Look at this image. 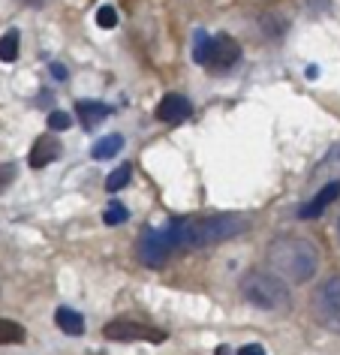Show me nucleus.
Instances as JSON below:
<instances>
[{"label":"nucleus","instance_id":"obj_1","mask_svg":"<svg viewBox=\"0 0 340 355\" xmlns=\"http://www.w3.org/2000/svg\"><path fill=\"white\" fill-rule=\"evenodd\" d=\"M268 265L277 277L283 280H292V283H307L316 277V268H319V250L316 244H310L307 238H298V235H283L277 241L268 244Z\"/></svg>","mask_w":340,"mask_h":355},{"label":"nucleus","instance_id":"obj_2","mask_svg":"<svg viewBox=\"0 0 340 355\" xmlns=\"http://www.w3.org/2000/svg\"><path fill=\"white\" fill-rule=\"evenodd\" d=\"M247 229V220L238 214H217L202 220H178V235H181V250L193 247H211L220 241L241 235Z\"/></svg>","mask_w":340,"mask_h":355},{"label":"nucleus","instance_id":"obj_3","mask_svg":"<svg viewBox=\"0 0 340 355\" xmlns=\"http://www.w3.org/2000/svg\"><path fill=\"white\" fill-rule=\"evenodd\" d=\"M241 295H244L247 304H253L259 310H286L292 304V292L286 286V280H280L277 274L268 271H247L241 277Z\"/></svg>","mask_w":340,"mask_h":355},{"label":"nucleus","instance_id":"obj_4","mask_svg":"<svg viewBox=\"0 0 340 355\" xmlns=\"http://www.w3.org/2000/svg\"><path fill=\"white\" fill-rule=\"evenodd\" d=\"M139 259L148 265V268H160L175 250H181V235H178V220L166 223L163 229H148L145 235L139 238Z\"/></svg>","mask_w":340,"mask_h":355},{"label":"nucleus","instance_id":"obj_5","mask_svg":"<svg viewBox=\"0 0 340 355\" xmlns=\"http://www.w3.org/2000/svg\"><path fill=\"white\" fill-rule=\"evenodd\" d=\"M313 316L331 334H340V274H331L313 292Z\"/></svg>","mask_w":340,"mask_h":355},{"label":"nucleus","instance_id":"obj_6","mask_svg":"<svg viewBox=\"0 0 340 355\" xmlns=\"http://www.w3.org/2000/svg\"><path fill=\"white\" fill-rule=\"evenodd\" d=\"M103 334L109 340H148V343L166 340V331H160L154 325H145V322H136V319H114V322L103 328Z\"/></svg>","mask_w":340,"mask_h":355},{"label":"nucleus","instance_id":"obj_7","mask_svg":"<svg viewBox=\"0 0 340 355\" xmlns=\"http://www.w3.org/2000/svg\"><path fill=\"white\" fill-rule=\"evenodd\" d=\"M241 58V49H238V42L226 37V33H220L217 40H211V49H208V60L205 64L214 67V69H226L232 67L235 60Z\"/></svg>","mask_w":340,"mask_h":355},{"label":"nucleus","instance_id":"obj_8","mask_svg":"<svg viewBox=\"0 0 340 355\" xmlns=\"http://www.w3.org/2000/svg\"><path fill=\"white\" fill-rule=\"evenodd\" d=\"M193 114V103L181 94H166L163 103L157 105V118L163 123H181Z\"/></svg>","mask_w":340,"mask_h":355},{"label":"nucleus","instance_id":"obj_9","mask_svg":"<svg viewBox=\"0 0 340 355\" xmlns=\"http://www.w3.org/2000/svg\"><path fill=\"white\" fill-rule=\"evenodd\" d=\"M337 196H340V181L325 184V187H322V190L316 193V196H313V199L307 202V205H304V208L298 211V217H301V220H313V217H319L322 211H325V208H328Z\"/></svg>","mask_w":340,"mask_h":355},{"label":"nucleus","instance_id":"obj_10","mask_svg":"<svg viewBox=\"0 0 340 355\" xmlns=\"http://www.w3.org/2000/svg\"><path fill=\"white\" fill-rule=\"evenodd\" d=\"M58 157H60V141L51 139V136H42V139H37V145L31 148L28 163L33 168H42V166H49L51 159H58Z\"/></svg>","mask_w":340,"mask_h":355},{"label":"nucleus","instance_id":"obj_11","mask_svg":"<svg viewBox=\"0 0 340 355\" xmlns=\"http://www.w3.org/2000/svg\"><path fill=\"white\" fill-rule=\"evenodd\" d=\"M55 322H58L60 331L69 334V337H82L85 334V316L76 313L73 307H58L55 310Z\"/></svg>","mask_w":340,"mask_h":355},{"label":"nucleus","instance_id":"obj_12","mask_svg":"<svg viewBox=\"0 0 340 355\" xmlns=\"http://www.w3.org/2000/svg\"><path fill=\"white\" fill-rule=\"evenodd\" d=\"M76 114H78V118H82V123H85V127L91 130L96 121H105V118H109V114H112V109H109V105H105V103L78 100V103H76Z\"/></svg>","mask_w":340,"mask_h":355},{"label":"nucleus","instance_id":"obj_13","mask_svg":"<svg viewBox=\"0 0 340 355\" xmlns=\"http://www.w3.org/2000/svg\"><path fill=\"white\" fill-rule=\"evenodd\" d=\"M121 148H124V136L112 132V136H103L100 141H96V145L91 148V154H94V159H112Z\"/></svg>","mask_w":340,"mask_h":355},{"label":"nucleus","instance_id":"obj_14","mask_svg":"<svg viewBox=\"0 0 340 355\" xmlns=\"http://www.w3.org/2000/svg\"><path fill=\"white\" fill-rule=\"evenodd\" d=\"M24 340V328L15 319H3L0 316V346L6 343H22Z\"/></svg>","mask_w":340,"mask_h":355},{"label":"nucleus","instance_id":"obj_15","mask_svg":"<svg viewBox=\"0 0 340 355\" xmlns=\"http://www.w3.org/2000/svg\"><path fill=\"white\" fill-rule=\"evenodd\" d=\"M19 58V31H6L0 37V60L3 64H12Z\"/></svg>","mask_w":340,"mask_h":355},{"label":"nucleus","instance_id":"obj_16","mask_svg":"<svg viewBox=\"0 0 340 355\" xmlns=\"http://www.w3.org/2000/svg\"><path fill=\"white\" fill-rule=\"evenodd\" d=\"M208 49H211V37H208V31H196L193 33V60L196 64H205L208 60Z\"/></svg>","mask_w":340,"mask_h":355},{"label":"nucleus","instance_id":"obj_17","mask_svg":"<svg viewBox=\"0 0 340 355\" xmlns=\"http://www.w3.org/2000/svg\"><path fill=\"white\" fill-rule=\"evenodd\" d=\"M130 175H133V168H130L127 163L118 166V168H114V172H112L109 178H105V190H109V193H118V190H124V187H127V181H130Z\"/></svg>","mask_w":340,"mask_h":355},{"label":"nucleus","instance_id":"obj_18","mask_svg":"<svg viewBox=\"0 0 340 355\" xmlns=\"http://www.w3.org/2000/svg\"><path fill=\"white\" fill-rule=\"evenodd\" d=\"M127 217H130V211L121 205V202H112L109 208H105V214H103V220L109 226H121V223H127Z\"/></svg>","mask_w":340,"mask_h":355},{"label":"nucleus","instance_id":"obj_19","mask_svg":"<svg viewBox=\"0 0 340 355\" xmlns=\"http://www.w3.org/2000/svg\"><path fill=\"white\" fill-rule=\"evenodd\" d=\"M96 24L105 31H112L114 24H118V12H114L112 6H100V10H96Z\"/></svg>","mask_w":340,"mask_h":355},{"label":"nucleus","instance_id":"obj_20","mask_svg":"<svg viewBox=\"0 0 340 355\" xmlns=\"http://www.w3.org/2000/svg\"><path fill=\"white\" fill-rule=\"evenodd\" d=\"M49 127L58 130V132H60V130H69V127H73V118H69L67 112H51V114H49Z\"/></svg>","mask_w":340,"mask_h":355},{"label":"nucleus","instance_id":"obj_21","mask_svg":"<svg viewBox=\"0 0 340 355\" xmlns=\"http://www.w3.org/2000/svg\"><path fill=\"white\" fill-rule=\"evenodd\" d=\"M12 178H15V166H0V193L10 187Z\"/></svg>","mask_w":340,"mask_h":355},{"label":"nucleus","instance_id":"obj_22","mask_svg":"<svg viewBox=\"0 0 340 355\" xmlns=\"http://www.w3.org/2000/svg\"><path fill=\"white\" fill-rule=\"evenodd\" d=\"M238 355H265V349L259 343H247V346H241Z\"/></svg>","mask_w":340,"mask_h":355},{"label":"nucleus","instance_id":"obj_23","mask_svg":"<svg viewBox=\"0 0 340 355\" xmlns=\"http://www.w3.org/2000/svg\"><path fill=\"white\" fill-rule=\"evenodd\" d=\"M51 76H55L58 82H67V67L64 64H51Z\"/></svg>","mask_w":340,"mask_h":355},{"label":"nucleus","instance_id":"obj_24","mask_svg":"<svg viewBox=\"0 0 340 355\" xmlns=\"http://www.w3.org/2000/svg\"><path fill=\"white\" fill-rule=\"evenodd\" d=\"M22 3H31V6H42V0H22Z\"/></svg>","mask_w":340,"mask_h":355},{"label":"nucleus","instance_id":"obj_25","mask_svg":"<svg viewBox=\"0 0 340 355\" xmlns=\"http://www.w3.org/2000/svg\"><path fill=\"white\" fill-rule=\"evenodd\" d=\"M217 355H229V349H226V346H220V349H217Z\"/></svg>","mask_w":340,"mask_h":355}]
</instances>
